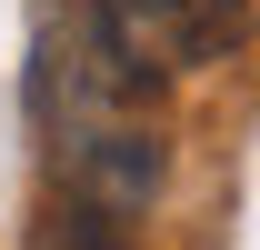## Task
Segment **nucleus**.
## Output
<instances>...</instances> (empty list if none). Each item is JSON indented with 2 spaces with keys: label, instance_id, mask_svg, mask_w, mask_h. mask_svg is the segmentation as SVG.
<instances>
[{
  "label": "nucleus",
  "instance_id": "obj_1",
  "mask_svg": "<svg viewBox=\"0 0 260 250\" xmlns=\"http://www.w3.org/2000/svg\"><path fill=\"white\" fill-rule=\"evenodd\" d=\"M90 30L100 50L130 70V80H190V70H220L250 30L240 0H90Z\"/></svg>",
  "mask_w": 260,
  "mask_h": 250
},
{
  "label": "nucleus",
  "instance_id": "obj_2",
  "mask_svg": "<svg viewBox=\"0 0 260 250\" xmlns=\"http://www.w3.org/2000/svg\"><path fill=\"white\" fill-rule=\"evenodd\" d=\"M30 250H130V220H120V210H100V200H80V190H60V200L40 210Z\"/></svg>",
  "mask_w": 260,
  "mask_h": 250
}]
</instances>
